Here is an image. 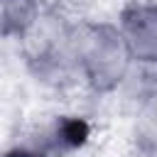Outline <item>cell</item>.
<instances>
[{"instance_id":"2","label":"cell","mask_w":157,"mask_h":157,"mask_svg":"<svg viewBox=\"0 0 157 157\" xmlns=\"http://www.w3.org/2000/svg\"><path fill=\"white\" fill-rule=\"evenodd\" d=\"M132 52L118 27L108 20L78 17L76 25V64L81 86L93 96H113L125 83L132 66Z\"/></svg>"},{"instance_id":"5","label":"cell","mask_w":157,"mask_h":157,"mask_svg":"<svg viewBox=\"0 0 157 157\" xmlns=\"http://www.w3.org/2000/svg\"><path fill=\"white\" fill-rule=\"evenodd\" d=\"M47 0H0V34L2 39L20 42L42 17Z\"/></svg>"},{"instance_id":"4","label":"cell","mask_w":157,"mask_h":157,"mask_svg":"<svg viewBox=\"0 0 157 157\" xmlns=\"http://www.w3.org/2000/svg\"><path fill=\"white\" fill-rule=\"evenodd\" d=\"M115 22L135 59H157V0H125Z\"/></svg>"},{"instance_id":"6","label":"cell","mask_w":157,"mask_h":157,"mask_svg":"<svg viewBox=\"0 0 157 157\" xmlns=\"http://www.w3.org/2000/svg\"><path fill=\"white\" fill-rule=\"evenodd\" d=\"M130 140L135 157H157V96L135 105Z\"/></svg>"},{"instance_id":"7","label":"cell","mask_w":157,"mask_h":157,"mask_svg":"<svg viewBox=\"0 0 157 157\" xmlns=\"http://www.w3.org/2000/svg\"><path fill=\"white\" fill-rule=\"evenodd\" d=\"M118 93L132 105L157 96V59H132V66Z\"/></svg>"},{"instance_id":"8","label":"cell","mask_w":157,"mask_h":157,"mask_svg":"<svg viewBox=\"0 0 157 157\" xmlns=\"http://www.w3.org/2000/svg\"><path fill=\"white\" fill-rule=\"evenodd\" d=\"M52 2H59L61 7H66L69 12H74V15H81V10L91 2V0H52Z\"/></svg>"},{"instance_id":"1","label":"cell","mask_w":157,"mask_h":157,"mask_svg":"<svg viewBox=\"0 0 157 157\" xmlns=\"http://www.w3.org/2000/svg\"><path fill=\"white\" fill-rule=\"evenodd\" d=\"M78 17L59 2H47L34 27L17 42L27 74L52 91H66L81 83L76 64Z\"/></svg>"},{"instance_id":"3","label":"cell","mask_w":157,"mask_h":157,"mask_svg":"<svg viewBox=\"0 0 157 157\" xmlns=\"http://www.w3.org/2000/svg\"><path fill=\"white\" fill-rule=\"evenodd\" d=\"M91 135L81 115H52L49 120L22 125L7 137L2 157H71Z\"/></svg>"}]
</instances>
